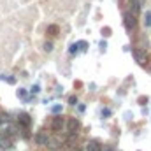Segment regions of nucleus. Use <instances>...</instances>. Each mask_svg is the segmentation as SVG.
Returning a JSON list of instances; mask_svg holds the SVG:
<instances>
[{"mask_svg": "<svg viewBox=\"0 0 151 151\" xmlns=\"http://www.w3.org/2000/svg\"><path fill=\"white\" fill-rule=\"evenodd\" d=\"M35 142H37L39 146H47V142H49L47 132H39L37 135H35Z\"/></svg>", "mask_w": 151, "mask_h": 151, "instance_id": "obj_1", "label": "nucleus"}, {"mask_svg": "<svg viewBox=\"0 0 151 151\" xmlns=\"http://www.w3.org/2000/svg\"><path fill=\"white\" fill-rule=\"evenodd\" d=\"M0 150H12V139L9 135L0 137Z\"/></svg>", "mask_w": 151, "mask_h": 151, "instance_id": "obj_2", "label": "nucleus"}, {"mask_svg": "<svg viewBox=\"0 0 151 151\" xmlns=\"http://www.w3.org/2000/svg\"><path fill=\"white\" fill-rule=\"evenodd\" d=\"M125 27H127V30H134L135 28V16H132L130 12L125 14Z\"/></svg>", "mask_w": 151, "mask_h": 151, "instance_id": "obj_3", "label": "nucleus"}, {"mask_svg": "<svg viewBox=\"0 0 151 151\" xmlns=\"http://www.w3.org/2000/svg\"><path fill=\"white\" fill-rule=\"evenodd\" d=\"M77 130H79V121H77L76 118H70V119H69V134H70V135H76Z\"/></svg>", "mask_w": 151, "mask_h": 151, "instance_id": "obj_4", "label": "nucleus"}, {"mask_svg": "<svg viewBox=\"0 0 151 151\" xmlns=\"http://www.w3.org/2000/svg\"><path fill=\"white\" fill-rule=\"evenodd\" d=\"M139 12H141V0H132L130 2V14L137 16Z\"/></svg>", "mask_w": 151, "mask_h": 151, "instance_id": "obj_5", "label": "nucleus"}, {"mask_svg": "<svg viewBox=\"0 0 151 151\" xmlns=\"http://www.w3.org/2000/svg\"><path fill=\"white\" fill-rule=\"evenodd\" d=\"M51 128H53V130H62V128H63V118H62V116H56V118L53 119V123H51Z\"/></svg>", "mask_w": 151, "mask_h": 151, "instance_id": "obj_6", "label": "nucleus"}, {"mask_svg": "<svg viewBox=\"0 0 151 151\" xmlns=\"http://www.w3.org/2000/svg\"><path fill=\"white\" fill-rule=\"evenodd\" d=\"M18 121H19L23 127H27V128H28V127H30V123H32L28 114H19V116H18Z\"/></svg>", "mask_w": 151, "mask_h": 151, "instance_id": "obj_7", "label": "nucleus"}, {"mask_svg": "<svg viewBox=\"0 0 151 151\" xmlns=\"http://www.w3.org/2000/svg\"><path fill=\"white\" fill-rule=\"evenodd\" d=\"M84 151H102V148H100L97 142H93V141H91V142H88V144L84 146Z\"/></svg>", "mask_w": 151, "mask_h": 151, "instance_id": "obj_8", "label": "nucleus"}, {"mask_svg": "<svg viewBox=\"0 0 151 151\" xmlns=\"http://www.w3.org/2000/svg\"><path fill=\"white\" fill-rule=\"evenodd\" d=\"M134 56H135V60L139 62V63H144L146 62V53H142V51H134Z\"/></svg>", "mask_w": 151, "mask_h": 151, "instance_id": "obj_9", "label": "nucleus"}, {"mask_svg": "<svg viewBox=\"0 0 151 151\" xmlns=\"http://www.w3.org/2000/svg\"><path fill=\"white\" fill-rule=\"evenodd\" d=\"M144 25L151 27V11H146V16H144Z\"/></svg>", "mask_w": 151, "mask_h": 151, "instance_id": "obj_10", "label": "nucleus"}, {"mask_svg": "<svg viewBox=\"0 0 151 151\" xmlns=\"http://www.w3.org/2000/svg\"><path fill=\"white\" fill-rule=\"evenodd\" d=\"M47 32H49L51 35H56V32H58V27H56V25H51V27L47 28Z\"/></svg>", "mask_w": 151, "mask_h": 151, "instance_id": "obj_11", "label": "nucleus"}, {"mask_svg": "<svg viewBox=\"0 0 151 151\" xmlns=\"http://www.w3.org/2000/svg\"><path fill=\"white\" fill-rule=\"evenodd\" d=\"M44 51H47V53L53 51V44H51V42H46V44H44Z\"/></svg>", "mask_w": 151, "mask_h": 151, "instance_id": "obj_12", "label": "nucleus"}, {"mask_svg": "<svg viewBox=\"0 0 151 151\" xmlns=\"http://www.w3.org/2000/svg\"><path fill=\"white\" fill-rule=\"evenodd\" d=\"M51 111H53V113H60V111H62V106H55Z\"/></svg>", "mask_w": 151, "mask_h": 151, "instance_id": "obj_13", "label": "nucleus"}, {"mask_svg": "<svg viewBox=\"0 0 151 151\" xmlns=\"http://www.w3.org/2000/svg\"><path fill=\"white\" fill-rule=\"evenodd\" d=\"M76 51H77V44H72L70 46V53H76Z\"/></svg>", "mask_w": 151, "mask_h": 151, "instance_id": "obj_14", "label": "nucleus"}, {"mask_svg": "<svg viewBox=\"0 0 151 151\" xmlns=\"http://www.w3.org/2000/svg\"><path fill=\"white\" fill-rule=\"evenodd\" d=\"M69 102H70L72 106H76V102H77V99H76V97H70V99H69Z\"/></svg>", "mask_w": 151, "mask_h": 151, "instance_id": "obj_15", "label": "nucleus"}, {"mask_svg": "<svg viewBox=\"0 0 151 151\" xmlns=\"http://www.w3.org/2000/svg\"><path fill=\"white\" fill-rule=\"evenodd\" d=\"M32 91H34V93H39V91H40V88H39L37 84H35V86H34V88H32Z\"/></svg>", "mask_w": 151, "mask_h": 151, "instance_id": "obj_16", "label": "nucleus"}, {"mask_svg": "<svg viewBox=\"0 0 151 151\" xmlns=\"http://www.w3.org/2000/svg\"><path fill=\"white\" fill-rule=\"evenodd\" d=\"M109 114H111L109 109H104V111H102V116H109Z\"/></svg>", "mask_w": 151, "mask_h": 151, "instance_id": "obj_17", "label": "nucleus"}, {"mask_svg": "<svg viewBox=\"0 0 151 151\" xmlns=\"http://www.w3.org/2000/svg\"><path fill=\"white\" fill-rule=\"evenodd\" d=\"M18 97H25V90H19L18 91Z\"/></svg>", "mask_w": 151, "mask_h": 151, "instance_id": "obj_18", "label": "nucleus"}, {"mask_svg": "<svg viewBox=\"0 0 151 151\" xmlns=\"http://www.w3.org/2000/svg\"><path fill=\"white\" fill-rule=\"evenodd\" d=\"M65 151H81V150H77V148H74V146H70L69 150H65Z\"/></svg>", "mask_w": 151, "mask_h": 151, "instance_id": "obj_19", "label": "nucleus"}, {"mask_svg": "<svg viewBox=\"0 0 151 151\" xmlns=\"http://www.w3.org/2000/svg\"><path fill=\"white\" fill-rule=\"evenodd\" d=\"M0 123H2V119H0Z\"/></svg>", "mask_w": 151, "mask_h": 151, "instance_id": "obj_20", "label": "nucleus"}]
</instances>
